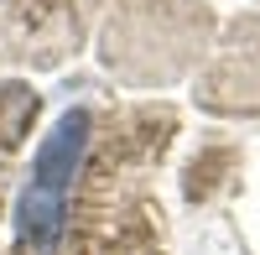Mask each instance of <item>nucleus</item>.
Wrapping results in <instances>:
<instances>
[{"instance_id": "f257e3e1", "label": "nucleus", "mask_w": 260, "mask_h": 255, "mask_svg": "<svg viewBox=\"0 0 260 255\" xmlns=\"http://www.w3.org/2000/svg\"><path fill=\"white\" fill-rule=\"evenodd\" d=\"M83 141H89V115L73 110V115L57 120L52 141L37 151L31 187H26V198H21V245H31V255H47L52 240L62 235V219H68V187H73V172H78Z\"/></svg>"}]
</instances>
